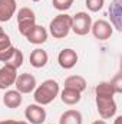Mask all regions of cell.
<instances>
[{"mask_svg": "<svg viewBox=\"0 0 122 124\" xmlns=\"http://www.w3.org/2000/svg\"><path fill=\"white\" fill-rule=\"evenodd\" d=\"M59 84L55 79H46L43 81L39 87L34 88L33 91V98L36 101V104L39 105H47L52 101H55V98L59 95Z\"/></svg>", "mask_w": 122, "mask_h": 124, "instance_id": "6da1fadb", "label": "cell"}, {"mask_svg": "<svg viewBox=\"0 0 122 124\" xmlns=\"http://www.w3.org/2000/svg\"><path fill=\"white\" fill-rule=\"evenodd\" d=\"M70 31H72V16L66 13H61L56 17H53L49 25V32L55 39L66 38Z\"/></svg>", "mask_w": 122, "mask_h": 124, "instance_id": "7a4b0ae2", "label": "cell"}, {"mask_svg": "<svg viewBox=\"0 0 122 124\" xmlns=\"http://www.w3.org/2000/svg\"><path fill=\"white\" fill-rule=\"evenodd\" d=\"M36 25V16L34 12L29 9V7H22L17 12V26H19V32L22 36L26 38V35L34 28Z\"/></svg>", "mask_w": 122, "mask_h": 124, "instance_id": "3957f363", "label": "cell"}, {"mask_svg": "<svg viewBox=\"0 0 122 124\" xmlns=\"http://www.w3.org/2000/svg\"><path fill=\"white\" fill-rule=\"evenodd\" d=\"M92 17L86 12H78L72 16V31L78 36H85L91 32Z\"/></svg>", "mask_w": 122, "mask_h": 124, "instance_id": "277c9868", "label": "cell"}, {"mask_svg": "<svg viewBox=\"0 0 122 124\" xmlns=\"http://www.w3.org/2000/svg\"><path fill=\"white\" fill-rule=\"evenodd\" d=\"M96 108H98L99 116L103 120L112 118L116 114V110H118L116 102H115L114 98H101V97H96Z\"/></svg>", "mask_w": 122, "mask_h": 124, "instance_id": "5b68a950", "label": "cell"}, {"mask_svg": "<svg viewBox=\"0 0 122 124\" xmlns=\"http://www.w3.org/2000/svg\"><path fill=\"white\" fill-rule=\"evenodd\" d=\"M91 32L98 40H108L112 36L114 29H112V25L109 22H106L103 19H99V20L92 23Z\"/></svg>", "mask_w": 122, "mask_h": 124, "instance_id": "8992f818", "label": "cell"}, {"mask_svg": "<svg viewBox=\"0 0 122 124\" xmlns=\"http://www.w3.org/2000/svg\"><path fill=\"white\" fill-rule=\"evenodd\" d=\"M14 87L20 94H30L36 88V78L32 74H20L17 75L16 81H14Z\"/></svg>", "mask_w": 122, "mask_h": 124, "instance_id": "52a82bcc", "label": "cell"}, {"mask_svg": "<svg viewBox=\"0 0 122 124\" xmlns=\"http://www.w3.org/2000/svg\"><path fill=\"white\" fill-rule=\"evenodd\" d=\"M25 117L30 124H43L46 120V110L43 108V105L30 104L25 110Z\"/></svg>", "mask_w": 122, "mask_h": 124, "instance_id": "ba28073f", "label": "cell"}, {"mask_svg": "<svg viewBox=\"0 0 122 124\" xmlns=\"http://www.w3.org/2000/svg\"><path fill=\"white\" fill-rule=\"evenodd\" d=\"M17 78V69L9 65H3L0 68V90H7L9 87L14 85Z\"/></svg>", "mask_w": 122, "mask_h": 124, "instance_id": "9c48e42d", "label": "cell"}, {"mask_svg": "<svg viewBox=\"0 0 122 124\" xmlns=\"http://www.w3.org/2000/svg\"><path fill=\"white\" fill-rule=\"evenodd\" d=\"M58 62L63 69H72L76 62H78V54L76 51L70 49V48H66V49H62L59 56H58Z\"/></svg>", "mask_w": 122, "mask_h": 124, "instance_id": "30bf717a", "label": "cell"}, {"mask_svg": "<svg viewBox=\"0 0 122 124\" xmlns=\"http://www.w3.org/2000/svg\"><path fill=\"white\" fill-rule=\"evenodd\" d=\"M122 0H114L109 7V15H111V25L112 28H116V31H122V9H121Z\"/></svg>", "mask_w": 122, "mask_h": 124, "instance_id": "8fae6325", "label": "cell"}, {"mask_svg": "<svg viewBox=\"0 0 122 124\" xmlns=\"http://www.w3.org/2000/svg\"><path fill=\"white\" fill-rule=\"evenodd\" d=\"M16 0H0V22H9L16 13Z\"/></svg>", "mask_w": 122, "mask_h": 124, "instance_id": "7c38bea8", "label": "cell"}, {"mask_svg": "<svg viewBox=\"0 0 122 124\" xmlns=\"http://www.w3.org/2000/svg\"><path fill=\"white\" fill-rule=\"evenodd\" d=\"M26 39L33 45H42L47 40V31L40 25H34V28L26 35Z\"/></svg>", "mask_w": 122, "mask_h": 124, "instance_id": "4fadbf2b", "label": "cell"}, {"mask_svg": "<svg viewBox=\"0 0 122 124\" xmlns=\"http://www.w3.org/2000/svg\"><path fill=\"white\" fill-rule=\"evenodd\" d=\"M30 65L33 68H43L47 61H49V55L45 49H40V48H36L30 52Z\"/></svg>", "mask_w": 122, "mask_h": 124, "instance_id": "5bb4252c", "label": "cell"}, {"mask_svg": "<svg viewBox=\"0 0 122 124\" xmlns=\"http://www.w3.org/2000/svg\"><path fill=\"white\" fill-rule=\"evenodd\" d=\"M22 101H23V97L17 90H9L3 95V104L7 108H17L20 107Z\"/></svg>", "mask_w": 122, "mask_h": 124, "instance_id": "9a60e30c", "label": "cell"}, {"mask_svg": "<svg viewBox=\"0 0 122 124\" xmlns=\"http://www.w3.org/2000/svg\"><path fill=\"white\" fill-rule=\"evenodd\" d=\"M86 79L81 75H70L65 79V88H72L79 93H83L86 90Z\"/></svg>", "mask_w": 122, "mask_h": 124, "instance_id": "2e32d148", "label": "cell"}, {"mask_svg": "<svg viewBox=\"0 0 122 124\" xmlns=\"http://www.w3.org/2000/svg\"><path fill=\"white\" fill-rule=\"evenodd\" d=\"M81 94L82 93H79L76 90H72V88H63V91L61 93V100L66 105H75L81 101V98H82Z\"/></svg>", "mask_w": 122, "mask_h": 124, "instance_id": "e0dca14e", "label": "cell"}, {"mask_svg": "<svg viewBox=\"0 0 122 124\" xmlns=\"http://www.w3.org/2000/svg\"><path fill=\"white\" fill-rule=\"evenodd\" d=\"M83 118L78 110H66L59 118V124H82Z\"/></svg>", "mask_w": 122, "mask_h": 124, "instance_id": "ac0fdd59", "label": "cell"}, {"mask_svg": "<svg viewBox=\"0 0 122 124\" xmlns=\"http://www.w3.org/2000/svg\"><path fill=\"white\" fill-rule=\"evenodd\" d=\"M95 95L101 98H114L115 91L111 85V82H99L95 87Z\"/></svg>", "mask_w": 122, "mask_h": 124, "instance_id": "d6986e66", "label": "cell"}, {"mask_svg": "<svg viewBox=\"0 0 122 124\" xmlns=\"http://www.w3.org/2000/svg\"><path fill=\"white\" fill-rule=\"evenodd\" d=\"M23 61H25V56H23L22 51L14 49V52L12 54V56L7 59V62H6L4 65H9V66H13V68H16V69H19V68L23 65Z\"/></svg>", "mask_w": 122, "mask_h": 124, "instance_id": "ffe728a7", "label": "cell"}, {"mask_svg": "<svg viewBox=\"0 0 122 124\" xmlns=\"http://www.w3.org/2000/svg\"><path fill=\"white\" fill-rule=\"evenodd\" d=\"M52 4L56 10L59 12H65V10H69L73 4V0H52Z\"/></svg>", "mask_w": 122, "mask_h": 124, "instance_id": "44dd1931", "label": "cell"}, {"mask_svg": "<svg viewBox=\"0 0 122 124\" xmlns=\"http://www.w3.org/2000/svg\"><path fill=\"white\" fill-rule=\"evenodd\" d=\"M86 7L89 12H99L103 4H105V0H86Z\"/></svg>", "mask_w": 122, "mask_h": 124, "instance_id": "7402d4cb", "label": "cell"}, {"mask_svg": "<svg viewBox=\"0 0 122 124\" xmlns=\"http://www.w3.org/2000/svg\"><path fill=\"white\" fill-rule=\"evenodd\" d=\"M111 85H112L115 94H121L122 93V74H116V75L112 78Z\"/></svg>", "mask_w": 122, "mask_h": 124, "instance_id": "603a6c76", "label": "cell"}, {"mask_svg": "<svg viewBox=\"0 0 122 124\" xmlns=\"http://www.w3.org/2000/svg\"><path fill=\"white\" fill-rule=\"evenodd\" d=\"M9 46H12V40H10L9 35H7V33H4V31L0 32V51L7 49Z\"/></svg>", "mask_w": 122, "mask_h": 124, "instance_id": "cb8c5ba5", "label": "cell"}, {"mask_svg": "<svg viewBox=\"0 0 122 124\" xmlns=\"http://www.w3.org/2000/svg\"><path fill=\"white\" fill-rule=\"evenodd\" d=\"M14 46L12 45V46H9L7 49H3V51H0V62H3V63H6L7 62V59L12 56V54L14 52Z\"/></svg>", "mask_w": 122, "mask_h": 124, "instance_id": "d4e9b609", "label": "cell"}, {"mask_svg": "<svg viewBox=\"0 0 122 124\" xmlns=\"http://www.w3.org/2000/svg\"><path fill=\"white\" fill-rule=\"evenodd\" d=\"M0 124H19V121H16V120H3V121H0Z\"/></svg>", "mask_w": 122, "mask_h": 124, "instance_id": "484cf974", "label": "cell"}, {"mask_svg": "<svg viewBox=\"0 0 122 124\" xmlns=\"http://www.w3.org/2000/svg\"><path fill=\"white\" fill-rule=\"evenodd\" d=\"M114 124H122V116H118V117L115 118V123Z\"/></svg>", "mask_w": 122, "mask_h": 124, "instance_id": "4316f807", "label": "cell"}, {"mask_svg": "<svg viewBox=\"0 0 122 124\" xmlns=\"http://www.w3.org/2000/svg\"><path fill=\"white\" fill-rule=\"evenodd\" d=\"M92 124H106V121L105 120H96V121H93Z\"/></svg>", "mask_w": 122, "mask_h": 124, "instance_id": "83f0119b", "label": "cell"}, {"mask_svg": "<svg viewBox=\"0 0 122 124\" xmlns=\"http://www.w3.org/2000/svg\"><path fill=\"white\" fill-rule=\"evenodd\" d=\"M19 124H29L27 121H19Z\"/></svg>", "mask_w": 122, "mask_h": 124, "instance_id": "f1b7e54d", "label": "cell"}, {"mask_svg": "<svg viewBox=\"0 0 122 124\" xmlns=\"http://www.w3.org/2000/svg\"><path fill=\"white\" fill-rule=\"evenodd\" d=\"M0 32H3V28H1V26H0Z\"/></svg>", "mask_w": 122, "mask_h": 124, "instance_id": "f546056e", "label": "cell"}, {"mask_svg": "<svg viewBox=\"0 0 122 124\" xmlns=\"http://www.w3.org/2000/svg\"><path fill=\"white\" fill-rule=\"evenodd\" d=\"M33 1H40V0H33Z\"/></svg>", "mask_w": 122, "mask_h": 124, "instance_id": "4dcf8cb0", "label": "cell"}, {"mask_svg": "<svg viewBox=\"0 0 122 124\" xmlns=\"http://www.w3.org/2000/svg\"><path fill=\"white\" fill-rule=\"evenodd\" d=\"M73 1H75V0H73Z\"/></svg>", "mask_w": 122, "mask_h": 124, "instance_id": "1f68e13d", "label": "cell"}]
</instances>
